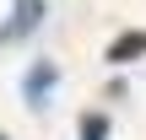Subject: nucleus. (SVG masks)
I'll return each instance as SVG.
<instances>
[{
	"instance_id": "3",
	"label": "nucleus",
	"mask_w": 146,
	"mask_h": 140,
	"mask_svg": "<svg viewBox=\"0 0 146 140\" xmlns=\"http://www.w3.org/2000/svg\"><path fill=\"white\" fill-rule=\"evenodd\" d=\"M135 54H146V32H119L108 43V65H130Z\"/></svg>"
},
{
	"instance_id": "5",
	"label": "nucleus",
	"mask_w": 146,
	"mask_h": 140,
	"mask_svg": "<svg viewBox=\"0 0 146 140\" xmlns=\"http://www.w3.org/2000/svg\"><path fill=\"white\" fill-rule=\"evenodd\" d=\"M0 140H5V129H0Z\"/></svg>"
},
{
	"instance_id": "2",
	"label": "nucleus",
	"mask_w": 146,
	"mask_h": 140,
	"mask_svg": "<svg viewBox=\"0 0 146 140\" xmlns=\"http://www.w3.org/2000/svg\"><path fill=\"white\" fill-rule=\"evenodd\" d=\"M54 92H60V65H54V59H38V65L22 76V103H27V108H49Z\"/></svg>"
},
{
	"instance_id": "4",
	"label": "nucleus",
	"mask_w": 146,
	"mask_h": 140,
	"mask_svg": "<svg viewBox=\"0 0 146 140\" xmlns=\"http://www.w3.org/2000/svg\"><path fill=\"white\" fill-rule=\"evenodd\" d=\"M81 140H108V113H81Z\"/></svg>"
},
{
	"instance_id": "1",
	"label": "nucleus",
	"mask_w": 146,
	"mask_h": 140,
	"mask_svg": "<svg viewBox=\"0 0 146 140\" xmlns=\"http://www.w3.org/2000/svg\"><path fill=\"white\" fill-rule=\"evenodd\" d=\"M43 16H49V0H11V11H5V22H0V49L27 43V38L43 27Z\"/></svg>"
}]
</instances>
